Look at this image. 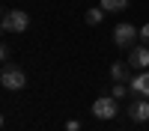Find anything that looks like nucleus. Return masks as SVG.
<instances>
[{
    "instance_id": "11",
    "label": "nucleus",
    "mask_w": 149,
    "mask_h": 131,
    "mask_svg": "<svg viewBox=\"0 0 149 131\" xmlns=\"http://www.w3.org/2000/svg\"><path fill=\"white\" fill-rule=\"evenodd\" d=\"M128 92H131L128 83H113V98H116V101H119V98H125Z\"/></svg>"
},
{
    "instance_id": "14",
    "label": "nucleus",
    "mask_w": 149,
    "mask_h": 131,
    "mask_svg": "<svg viewBox=\"0 0 149 131\" xmlns=\"http://www.w3.org/2000/svg\"><path fill=\"white\" fill-rule=\"evenodd\" d=\"M66 131H81V122H78V119H69V122H66Z\"/></svg>"
},
{
    "instance_id": "7",
    "label": "nucleus",
    "mask_w": 149,
    "mask_h": 131,
    "mask_svg": "<svg viewBox=\"0 0 149 131\" xmlns=\"http://www.w3.org/2000/svg\"><path fill=\"white\" fill-rule=\"evenodd\" d=\"M128 87H131V92H134V95H146V98H149V71L143 69L140 75H131Z\"/></svg>"
},
{
    "instance_id": "2",
    "label": "nucleus",
    "mask_w": 149,
    "mask_h": 131,
    "mask_svg": "<svg viewBox=\"0 0 149 131\" xmlns=\"http://www.w3.org/2000/svg\"><path fill=\"white\" fill-rule=\"evenodd\" d=\"M116 110H119V107H116V98H113V95H102V98L93 101V116H95V119H113Z\"/></svg>"
},
{
    "instance_id": "6",
    "label": "nucleus",
    "mask_w": 149,
    "mask_h": 131,
    "mask_svg": "<svg viewBox=\"0 0 149 131\" xmlns=\"http://www.w3.org/2000/svg\"><path fill=\"white\" fill-rule=\"evenodd\" d=\"M128 66H131V69H140V71L149 66V45L131 48V54H128Z\"/></svg>"
},
{
    "instance_id": "13",
    "label": "nucleus",
    "mask_w": 149,
    "mask_h": 131,
    "mask_svg": "<svg viewBox=\"0 0 149 131\" xmlns=\"http://www.w3.org/2000/svg\"><path fill=\"white\" fill-rule=\"evenodd\" d=\"M140 42L149 45V24H143V27H140Z\"/></svg>"
},
{
    "instance_id": "12",
    "label": "nucleus",
    "mask_w": 149,
    "mask_h": 131,
    "mask_svg": "<svg viewBox=\"0 0 149 131\" xmlns=\"http://www.w3.org/2000/svg\"><path fill=\"white\" fill-rule=\"evenodd\" d=\"M0 57H3V63L9 66V60H12V48H9V45H3V48H0Z\"/></svg>"
},
{
    "instance_id": "4",
    "label": "nucleus",
    "mask_w": 149,
    "mask_h": 131,
    "mask_svg": "<svg viewBox=\"0 0 149 131\" xmlns=\"http://www.w3.org/2000/svg\"><path fill=\"white\" fill-rule=\"evenodd\" d=\"M0 83H3V89H24L27 75H24L21 69H15V66H6L3 75H0Z\"/></svg>"
},
{
    "instance_id": "5",
    "label": "nucleus",
    "mask_w": 149,
    "mask_h": 131,
    "mask_svg": "<svg viewBox=\"0 0 149 131\" xmlns=\"http://www.w3.org/2000/svg\"><path fill=\"white\" fill-rule=\"evenodd\" d=\"M128 116L134 122H149V98L146 95H134V101L128 104Z\"/></svg>"
},
{
    "instance_id": "8",
    "label": "nucleus",
    "mask_w": 149,
    "mask_h": 131,
    "mask_svg": "<svg viewBox=\"0 0 149 131\" xmlns=\"http://www.w3.org/2000/svg\"><path fill=\"white\" fill-rule=\"evenodd\" d=\"M128 69H131L128 63H113V66H110V80H113V83H128L131 80Z\"/></svg>"
},
{
    "instance_id": "1",
    "label": "nucleus",
    "mask_w": 149,
    "mask_h": 131,
    "mask_svg": "<svg viewBox=\"0 0 149 131\" xmlns=\"http://www.w3.org/2000/svg\"><path fill=\"white\" fill-rule=\"evenodd\" d=\"M0 27H3L6 33H24V30L30 27V15H27L24 9H6Z\"/></svg>"
},
{
    "instance_id": "3",
    "label": "nucleus",
    "mask_w": 149,
    "mask_h": 131,
    "mask_svg": "<svg viewBox=\"0 0 149 131\" xmlns=\"http://www.w3.org/2000/svg\"><path fill=\"white\" fill-rule=\"evenodd\" d=\"M137 36H140L137 27H131V24H116L113 27V45L116 48H131Z\"/></svg>"
},
{
    "instance_id": "10",
    "label": "nucleus",
    "mask_w": 149,
    "mask_h": 131,
    "mask_svg": "<svg viewBox=\"0 0 149 131\" xmlns=\"http://www.w3.org/2000/svg\"><path fill=\"white\" fill-rule=\"evenodd\" d=\"M98 6H102L104 12H122V9L128 6V0H102Z\"/></svg>"
},
{
    "instance_id": "9",
    "label": "nucleus",
    "mask_w": 149,
    "mask_h": 131,
    "mask_svg": "<svg viewBox=\"0 0 149 131\" xmlns=\"http://www.w3.org/2000/svg\"><path fill=\"white\" fill-rule=\"evenodd\" d=\"M84 21L90 24V27H95V24H102V21H104V9H102V6H93V9H86Z\"/></svg>"
}]
</instances>
